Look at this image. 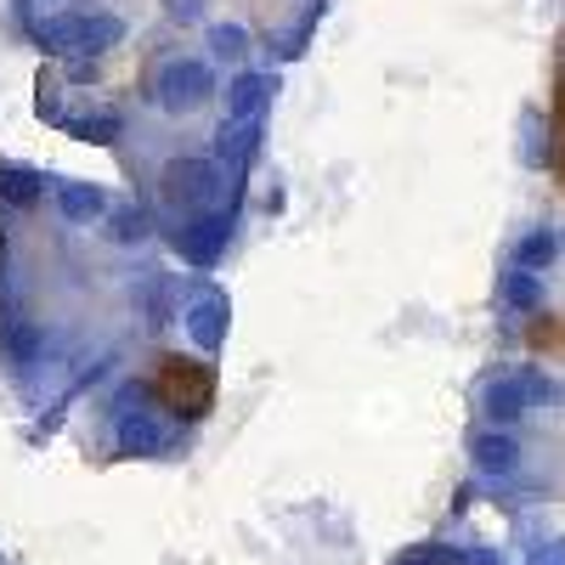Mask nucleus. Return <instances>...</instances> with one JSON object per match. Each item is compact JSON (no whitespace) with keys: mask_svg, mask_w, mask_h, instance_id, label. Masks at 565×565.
<instances>
[{"mask_svg":"<svg viewBox=\"0 0 565 565\" xmlns=\"http://www.w3.org/2000/svg\"><path fill=\"white\" fill-rule=\"evenodd\" d=\"M153 97H159L164 114H193V108H204V103L215 97V74H210L199 57H175V63L159 68Z\"/></svg>","mask_w":565,"mask_h":565,"instance_id":"obj_1","label":"nucleus"},{"mask_svg":"<svg viewBox=\"0 0 565 565\" xmlns=\"http://www.w3.org/2000/svg\"><path fill=\"white\" fill-rule=\"evenodd\" d=\"M159 186H164V199H170L175 210H204V204L221 193V170H215L210 159H170Z\"/></svg>","mask_w":565,"mask_h":565,"instance_id":"obj_2","label":"nucleus"},{"mask_svg":"<svg viewBox=\"0 0 565 565\" xmlns=\"http://www.w3.org/2000/svg\"><path fill=\"white\" fill-rule=\"evenodd\" d=\"M226 232H232L226 215H199V221H186L175 232V249H181V260H193V266H215L221 249H226Z\"/></svg>","mask_w":565,"mask_h":565,"instance_id":"obj_3","label":"nucleus"},{"mask_svg":"<svg viewBox=\"0 0 565 565\" xmlns=\"http://www.w3.org/2000/svg\"><path fill=\"white\" fill-rule=\"evenodd\" d=\"M226 317H232L226 295H204V300L186 306V334H193L199 351H221L226 345Z\"/></svg>","mask_w":565,"mask_h":565,"instance_id":"obj_4","label":"nucleus"},{"mask_svg":"<svg viewBox=\"0 0 565 565\" xmlns=\"http://www.w3.org/2000/svg\"><path fill=\"white\" fill-rule=\"evenodd\" d=\"M277 74H232L226 85V119H260V108L271 103Z\"/></svg>","mask_w":565,"mask_h":565,"instance_id":"obj_5","label":"nucleus"},{"mask_svg":"<svg viewBox=\"0 0 565 565\" xmlns=\"http://www.w3.org/2000/svg\"><path fill=\"white\" fill-rule=\"evenodd\" d=\"M469 458H476V469L481 476H514V463H521V447H514V436L509 430H481L476 441H469Z\"/></svg>","mask_w":565,"mask_h":565,"instance_id":"obj_6","label":"nucleus"},{"mask_svg":"<svg viewBox=\"0 0 565 565\" xmlns=\"http://www.w3.org/2000/svg\"><path fill=\"white\" fill-rule=\"evenodd\" d=\"M526 407H532V391H526L521 373H514V380H492V385L481 391V413L498 424V430H503V424H514Z\"/></svg>","mask_w":565,"mask_h":565,"instance_id":"obj_7","label":"nucleus"},{"mask_svg":"<svg viewBox=\"0 0 565 565\" xmlns=\"http://www.w3.org/2000/svg\"><path fill=\"white\" fill-rule=\"evenodd\" d=\"M119 452H130V458L164 452V424L148 418V413H125V418H119Z\"/></svg>","mask_w":565,"mask_h":565,"instance_id":"obj_8","label":"nucleus"},{"mask_svg":"<svg viewBox=\"0 0 565 565\" xmlns=\"http://www.w3.org/2000/svg\"><path fill=\"white\" fill-rule=\"evenodd\" d=\"M215 153H221L226 164H249V159L260 153V119H232V125H221V130H215Z\"/></svg>","mask_w":565,"mask_h":565,"instance_id":"obj_9","label":"nucleus"},{"mask_svg":"<svg viewBox=\"0 0 565 565\" xmlns=\"http://www.w3.org/2000/svg\"><path fill=\"white\" fill-rule=\"evenodd\" d=\"M40 45H45V52H57V57H68V52H85V12H68V18H45V23H40Z\"/></svg>","mask_w":565,"mask_h":565,"instance_id":"obj_10","label":"nucleus"},{"mask_svg":"<svg viewBox=\"0 0 565 565\" xmlns=\"http://www.w3.org/2000/svg\"><path fill=\"white\" fill-rule=\"evenodd\" d=\"M34 356H40V328H34V322H23V317H12L7 328H0V362L29 367Z\"/></svg>","mask_w":565,"mask_h":565,"instance_id":"obj_11","label":"nucleus"},{"mask_svg":"<svg viewBox=\"0 0 565 565\" xmlns=\"http://www.w3.org/2000/svg\"><path fill=\"white\" fill-rule=\"evenodd\" d=\"M57 210L68 221H90V215L108 210V193H103V186H85V181H68L63 193H57Z\"/></svg>","mask_w":565,"mask_h":565,"instance_id":"obj_12","label":"nucleus"},{"mask_svg":"<svg viewBox=\"0 0 565 565\" xmlns=\"http://www.w3.org/2000/svg\"><path fill=\"white\" fill-rule=\"evenodd\" d=\"M503 306H509V311H537V306H543V277L526 271V266H514V271L503 277Z\"/></svg>","mask_w":565,"mask_h":565,"instance_id":"obj_13","label":"nucleus"},{"mask_svg":"<svg viewBox=\"0 0 565 565\" xmlns=\"http://www.w3.org/2000/svg\"><path fill=\"white\" fill-rule=\"evenodd\" d=\"M63 130L74 141H90V148H108L119 136V114H85V119H63Z\"/></svg>","mask_w":565,"mask_h":565,"instance_id":"obj_14","label":"nucleus"},{"mask_svg":"<svg viewBox=\"0 0 565 565\" xmlns=\"http://www.w3.org/2000/svg\"><path fill=\"white\" fill-rule=\"evenodd\" d=\"M0 199H7V204H18V210H29V204L40 199V175H34V170H18V164H7V170H0Z\"/></svg>","mask_w":565,"mask_h":565,"instance_id":"obj_15","label":"nucleus"},{"mask_svg":"<svg viewBox=\"0 0 565 565\" xmlns=\"http://www.w3.org/2000/svg\"><path fill=\"white\" fill-rule=\"evenodd\" d=\"M125 40V23L119 18H108V12H90L85 18V52L97 57V52H108V45H119Z\"/></svg>","mask_w":565,"mask_h":565,"instance_id":"obj_16","label":"nucleus"},{"mask_svg":"<svg viewBox=\"0 0 565 565\" xmlns=\"http://www.w3.org/2000/svg\"><path fill=\"white\" fill-rule=\"evenodd\" d=\"M554 260V232H526V238H521V249H514V266H526V271H543Z\"/></svg>","mask_w":565,"mask_h":565,"instance_id":"obj_17","label":"nucleus"},{"mask_svg":"<svg viewBox=\"0 0 565 565\" xmlns=\"http://www.w3.org/2000/svg\"><path fill=\"white\" fill-rule=\"evenodd\" d=\"M210 52L215 57H244L249 52V29L244 23H215L210 29Z\"/></svg>","mask_w":565,"mask_h":565,"instance_id":"obj_18","label":"nucleus"},{"mask_svg":"<svg viewBox=\"0 0 565 565\" xmlns=\"http://www.w3.org/2000/svg\"><path fill=\"white\" fill-rule=\"evenodd\" d=\"M114 244H141L148 238V210H136V204H125V210H114Z\"/></svg>","mask_w":565,"mask_h":565,"instance_id":"obj_19","label":"nucleus"},{"mask_svg":"<svg viewBox=\"0 0 565 565\" xmlns=\"http://www.w3.org/2000/svg\"><path fill=\"white\" fill-rule=\"evenodd\" d=\"M396 565H458V554H452V548H430V543H424V548L402 554Z\"/></svg>","mask_w":565,"mask_h":565,"instance_id":"obj_20","label":"nucleus"},{"mask_svg":"<svg viewBox=\"0 0 565 565\" xmlns=\"http://www.w3.org/2000/svg\"><path fill=\"white\" fill-rule=\"evenodd\" d=\"M526 565H565V537H548V543H532Z\"/></svg>","mask_w":565,"mask_h":565,"instance_id":"obj_21","label":"nucleus"},{"mask_svg":"<svg viewBox=\"0 0 565 565\" xmlns=\"http://www.w3.org/2000/svg\"><path fill=\"white\" fill-rule=\"evenodd\" d=\"M164 12H170L175 23H199V18H204V0H164Z\"/></svg>","mask_w":565,"mask_h":565,"instance_id":"obj_22","label":"nucleus"},{"mask_svg":"<svg viewBox=\"0 0 565 565\" xmlns=\"http://www.w3.org/2000/svg\"><path fill=\"white\" fill-rule=\"evenodd\" d=\"M148 311H153L148 322H153V328H164V322H170V289H153V300H148Z\"/></svg>","mask_w":565,"mask_h":565,"instance_id":"obj_23","label":"nucleus"},{"mask_svg":"<svg viewBox=\"0 0 565 565\" xmlns=\"http://www.w3.org/2000/svg\"><path fill=\"white\" fill-rule=\"evenodd\" d=\"M458 565H503L492 548H469V554H458Z\"/></svg>","mask_w":565,"mask_h":565,"instance_id":"obj_24","label":"nucleus"}]
</instances>
